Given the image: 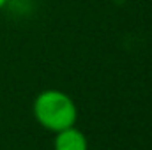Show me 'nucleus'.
Masks as SVG:
<instances>
[{
	"label": "nucleus",
	"mask_w": 152,
	"mask_h": 150,
	"mask_svg": "<svg viewBox=\"0 0 152 150\" xmlns=\"http://www.w3.org/2000/svg\"><path fill=\"white\" fill-rule=\"evenodd\" d=\"M32 113L36 122L50 133L73 127L78 120V106L75 99L57 88L39 92L32 103Z\"/></svg>",
	"instance_id": "1"
},
{
	"label": "nucleus",
	"mask_w": 152,
	"mask_h": 150,
	"mask_svg": "<svg viewBox=\"0 0 152 150\" xmlns=\"http://www.w3.org/2000/svg\"><path fill=\"white\" fill-rule=\"evenodd\" d=\"M53 150H88V140L80 129L73 125L55 133Z\"/></svg>",
	"instance_id": "2"
},
{
	"label": "nucleus",
	"mask_w": 152,
	"mask_h": 150,
	"mask_svg": "<svg viewBox=\"0 0 152 150\" xmlns=\"http://www.w3.org/2000/svg\"><path fill=\"white\" fill-rule=\"evenodd\" d=\"M7 4H9V0H0V11H2V9L7 5Z\"/></svg>",
	"instance_id": "3"
}]
</instances>
